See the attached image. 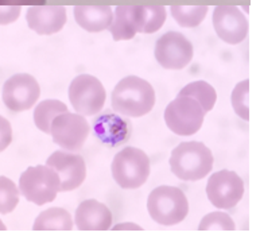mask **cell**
Returning a JSON list of instances; mask_svg holds the SVG:
<instances>
[{
  "label": "cell",
  "mask_w": 260,
  "mask_h": 236,
  "mask_svg": "<svg viewBox=\"0 0 260 236\" xmlns=\"http://www.w3.org/2000/svg\"><path fill=\"white\" fill-rule=\"evenodd\" d=\"M111 104L117 113L140 117L155 105V91L148 81L138 76H127L112 91Z\"/></svg>",
  "instance_id": "6da1fadb"
},
{
  "label": "cell",
  "mask_w": 260,
  "mask_h": 236,
  "mask_svg": "<svg viewBox=\"0 0 260 236\" xmlns=\"http://www.w3.org/2000/svg\"><path fill=\"white\" fill-rule=\"evenodd\" d=\"M213 167V154L201 142H182L171 151L170 169L179 180L198 181Z\"/></svg>",
  "instance_id": "7a4b0ae2"
},
{
  "label": "cell",
  "mask_w": 260,
  "mask_h": 236,
  "mask_svg": "<svg viewBox=\"0 0 260 236\" xmlns=\"http://www.w3.org/2000/svg\"><path fill=\"white\" fill-rule=\"evenodd\" d=\"M147 209L152 220L169 227L185 220L189 213V201L179 188L162 185L150 193Z\"/></svg>",
  "instance_id": "3957f363"
},
{
  "label": "cell",
  "mask_w": 260,
  "mask_h": 236,
  "mask_svg": "<svg viewBox=\"0 0 260 236\" xmlns=\"http://www.w3.org/2000/svg\"><path fill=\"white\" fill-rule=\"evenodd\" d=\"M59 185L61 180L58 173L47 165L27 167L19 178L20 194L35 205H45L54 201L59 192Z\"/></svg>",
  "instance_id": "277c9868"
},
{
  "label": "cell",
  "mask_w": 260,
  "mask_h": 236,
  "mask_svg": "<svg viewBox=\"0 0 260 236\" xmlns=\"http://www.w3.org/2000/svg\"><path fill=\"white\" fill-rule=\"evenodd\" d=\"M111 171L120 188L136 189L146 184L150 175V158L143 150L129 146L115 155Z\"/></svg>",
  "instance_id": "5b68a950"
},
{
  "label": "cell",
  "mask_w": 260,
  "mask_h": 236,
  "mask_svg": "<svg viewBox=\"0 0 260 236\" xmlns=\"http://www.w3.org/2000/svg\"><path fill=\"white\" fill-rule=\"evenodd\" d=\"M205 112L197 100L177 96L165 109V122L171 131L181 136L194 135L204 123Z\"/></svg>",
  "instance_id": "8992f818"
},
{
  "label": "cell",
  "mask_w": 260,
  "mask_h": 236,
  "mask_svg": "<svg viewBox=\"0 0 260 236\" xmlns=\"http://www.w3.org/2000/svg\"><path fill=\"white\" fill-rule=\"evenodd\" d=\"M105 97L104 86L94 76L80 74L70 82L69 100L80 115H96L104 107Z\"/></svg>",
  "instance_id": "52a82bcc"
},
{
  "label": "cell",
  "mask_w": 260,
  "mask_h": 236,
  "mask_svg": "<svg viewBox=\"0 0 260 236\" xmlns=\"http://www.w3.org/2000/svg\"><path fill=\"white\" fill-rule=\"evenodd\" d=\"M90 127L84 115L72 112L59 113L51 122L50 134L54 143L66 151H77L84 146Z\"/></svg>",
  "instance_id": "ba28073f"
},
{
  "label": "cell",
  "mask_w": 260,
  "mask_h": 236,
  "mask_svg": "<svg viewBox=\"0 0 260 236\" xmlns=\"http://www.w3.org/2000/svg\"><path fill=\"white\" fill-rule=\"evenodd\" d=\"M154 54L162 68L179 70L190 64L193 58V45L181 33L169 31L156 41Z\"/></svg>",
  "instance_id": "9c48e42d"
},
{
  "label": "cell",
  "mask_w": 260,
  "mask_h": 236,
  "mask_svg": "<svg viewBox=\"0 0 260 236\" xmlns=\"http://www.w3.org/2000/svg\"><path fill=\"white\" fill-rule=\"evenodd\" d=\"M206 194L216 208L231 209L243 198L244 182L235 171L220 170L208 180Z\"/></svg>",
  "instance_id": "30bf717a"
},
{
  "label": "cell",
  "mask_w": 260,
  "mask_h": 236,
  "mask_svg": "<svg viewBox=\"0 0 260 236\" xmlns=\"http://www.w3.org/2000/svg\"><path fill=\"white\" fill-rule=\"evenodd\" d=\"M41 95L38 81L27 73L14 74L4 82L3 103L14 112L32 108Z\"/></svg>",
  "instance_id": "8fae6325"
},
{
  "label": "cell",
  "mask_w": 260,
  "mask_h": 236,
  "mask_svg": "<svg viewBox=\"0 0 260 236\" xmlns=\"http://www.w3.org/2000/svg\"><path fill=\"white\" fill-rule=\"evenodd\" d=\"M213 27L218 38L229 45L243 42L248 33L244 14L235 6H217L213 11Z\"/></svg>",
  "instance_id": "7c38bea8"
},
{
  "label": "cell",
  "mask_w": 260,
  "mask_h": 236,
  "mask_svg": "<svg viewBox=\"0 0 260 236\" xmlns=\"http://www.w3.org/2000/svg\"><path fill=\"white\" fill-rule=\"evenodd\" d=\"M47 166L53 167L59 175V192H70L81 186L86 177V166L84 158L78 154L66 151H54L47 158Z\"/></svg>",
  "instance_id": "4fadbf2b"
},
{
  "label": "cell",
  "mask_w": 260,
  "mask_h": 236,
  "mask_svg": "<svg viewBox=\"0 0 260 236\" xmlns=\"http://www.w3.org/2000/svg\"><path fill=\"white\" fill-rule=\"evenodd\" d=\"M28 27L38 35H53L66 23V8L62 6H31L26 14Z\"/></svg>",
  "instance_id": "5bb4252c"
},
{
  "label": "cell",
  "mask_w": 260,
  "mask_h": 236,
  "mask_svg": "<svg viewBox=\"0 0 260 236\" xmlns=\"http://www.w3.org/2000/svg\"><path fill=\"white\" fill-rule=\"evenodd\" d=\"M76 227L80 231H107L112 227V213L98 200H85L76 209Z\"/></svg>",
  "instance_id": "9a60e30c"
},
{
  "label": "cell",
  "mask_w": 260,
  "mask_h": 236,
  "mask_svg": "<svg viewBox=\"0 0 260 236\" xmlns=\"http://www.w3.org/2000/svg\"><path fill=\"white\" fill-rule=\"evenodd\" d=\"M94 136L101 143L115 148L125 142L129 135L128 123L115 113H103L92 123Z\"/></svg>",
  "instance_id": "2e32d148"
},
{
  "label": "cell",
  "mask_w": 260,
  "mask_h": 236,
  "mask_svg": "<svg viewBox=\"0 0 260 236\" xmlns=\"http://www.w3.org/2000/svg\"><path fill=\"white\" fill-rule=\"evenodd\" d=\"M143 6H117L109 31L115 41H128L142 30Z\"/></svg>",
  "instance_id": "e0dca14e"
},
{
  "label": "cell",
  "mask_w": 260,
  "mask_h": 236,
  "mask_svg": "<svg viewBox=\"0 0 260 236\" xmlns=\"http://www.w3.org/2000/svg\"><path fill=\"white\" fill-rule=\"evenodd\" d=\"M74 19L88 33L107 30L112 24L113 12L109 6H77L73 8Z\"/></svg>",
  "instance_id": "ac0fdd59"
},
{
  "label": "cell",
  "mask_w": 260,
  "mask_h": 236,
  "mask_svg": "<svg viewBox=\"0 0 260 236\" xmlns=\"http://www.w3.org/2000/svg\"><path fill=\"white\" fill-rule=\"evenodd\" d=\"M35 231H70L73 229V220L70 213L63 208H49L43 211L34 221Z\"/></svg>",
  "instance_id": "d6986e66"
},
{
  "label": "cell",
  "mask_w": 260,
  "mask_h": 236,
  "mask_svg": "<svg viewBox=\"0 0 260 236\" xmlns=\"http://www.w3.org/2000/svg\"><path fill=\"white\" fill-rule=\"evenodd\" d=\"M178 96H186L191 97L200 103V105L204 109V112H209L212 111V108L216 104V100H217V93H216V89L210 85L209 82L206 81H194L187 84L186 86H183L181 89V92L178 93Z\"/></svg>",
  "instance_id": "ffe728a7"
},
{
  "label": "cell",
  "mask_w": 260,
  "mask_h": 236,
  "mask_svg": "<svg viewBox=\"0 0 260 236\" xmlns=\"http://www.w3.org/2000/svg\"><path fill=\"white\" fill-rule=\"evenodd\" d=\"M68 112L65 103L59 100H45L37 105L34 111L35 126L45 134H50L51 122L58 116L59 113Z\"/></svg>",
  "instance_id": "44dd1931"
},
{
  "label": "cell",
  "mask_w": 260,
  "mask_h": 236,
  "mask_svg": "<svg viewBox=\"0 0 260 236\" xmlns=\"http://www.w3.org/2000/svg\"><path fill=\"white\" fill-rule=\"evenodd\" d=\"M171 15L181 27H197L209 11L208 6H171Z\"/></svg>",
  "instance_id": "7402d4cb"
},
{
  "label": "cell",
  "mask_w": 260,
  "mask_h": 236,
  "mask_svg": "<svg viewBox=\"0 0 260 236\" xmlns=\"http://www.w3.org/2000/svg\"><path fill=\"white\" fill-rule=\"evenodd\" d=\"M166 22V8L163 6H143L142 11V34H152Z\"/></svg>",
  "instance_id": "603a6c76"
},
{
  "label": "cell",
  "mask_w": 260,
  "mask_h": 236,
  "mask_svg": "<svg viewBox=\"0 0 260 236\" xmlns=\"http://www.w3.org/2000/svg\"><path fill=\"white\" fill-rule=\"evenodd\" d=\"M19 202V190L7 177H0V213L7 215L16 208Z\"/></svg>",
  "instance_id": "cb8c5ba5"
},
{
  "label": "cell",
  "mask_w": 260,
  "mask_h": 236,
  "mask_svg": "<svg viewBox=\"0 0 260 236\" xmlns=\"http://www.w3.org/2000/svg\"><path fill=\"white\" fill-rule=\"evenodd\" d=\"M200 231H212V229H220V231H235L236 225L233 223L228 213L224 212H212L206 215L198 225Z\"/></svg>",
  "instance_id": "d4e9b609"
},
{
  "label": "cell",
  "mask_w": 260,
  "mask_h": 236,
  "mask_svg": "<svg viewBox=\"0 0 260 236\" xmlns=\"http://www.w3.org/2000/svg\"><path fill=\"white\" fill-rule=\"evenodd\" d=\"M248 80L239 82L232 92V107L236 115L243 120L249 119L248 112Z\"/></svg>",
  "instance_id": "484cf974"
},
{
  "label": "cell",
  "mask_w": 260,
  "mask_h": 236,
  "mask_svg": "<svg viewBox=\"0 0 260 236\" xmlns=\"http://www.w3.org/2000/svg\"><path fill=\"white\" fill-rule=\"evenodd\" d=\"M12 140L11 124L6 117L0 116V153L10 146Z\"/></svg>",
  "instance_id": "4316f807"
},
{
  "label": "cell",
  "mask_w": 260,
  "mask_h": 236,
  "mask_svg": "<svg viewBox=\"0 0 260 236\" xmlns=\"http://www.w3.org/2000/svg\"><path fill=\"white\" fill-rule=\"evenodd\" d=\"M20 7L18 6H0V24H10L18 19Z\"/></svg>",
  "instance_id": "83f0119b"
},
{
  "label": "cell",
  "mask_w": 260,
  "mask_h": 236,
  "mask_svg": "<svg viewBox=\"0 0 260 236\" xmlns=\"http://www.w3.org/2000/svg\"><path fill=\"white\" fill-rule=\"evenodd\" d=\"M0 6H46V0H0Z\"/></svg>",
  "instance_id": "f1b7e54d"
},
{
  "label": "cell",
  "mask_w": 260,
  "mask_h": 236,
  "mask_svg": "<svg viewBox=\"0 0 260 236\" xmlns=\"http://www.w3.org/2000/svg\"><path fill=\"white\" fill-rule=\"evenodd\" d=\"M112 229H115V231H120V229H135V231H139L142 228L138 224H134V223H120V224H116L115 227H112Z\"/></svg>",
  "instance_id": "f546056e"
},
{
  "label": "cell",
  "mask_w": 260,
  "mask_h": 236,
  "mask_svg": "<svg viewBox=\"0 0 260 236\" xmlns=\"http://www.w3.org/2000/svg\"><path fill=\"white\" fill-rule=\"evenodd\" d=\"M0 229H3V231H4V229H6V227H4V224H3V223H2V221H0Z\"/></svg>",
  "instance_id": "4dcf8cb0"
}]
</instances>
